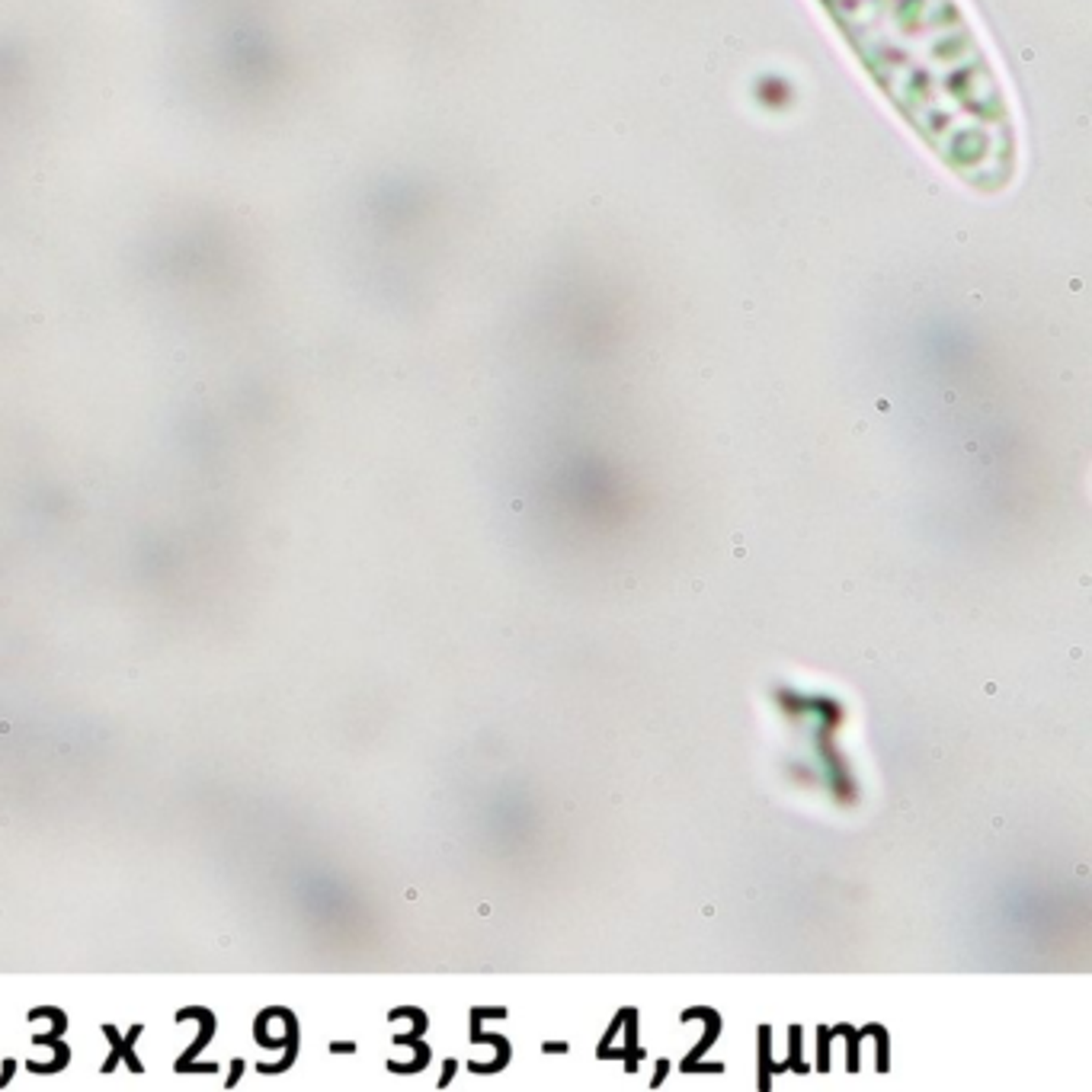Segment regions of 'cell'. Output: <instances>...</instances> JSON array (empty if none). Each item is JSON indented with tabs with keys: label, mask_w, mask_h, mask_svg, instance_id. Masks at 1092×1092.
<instances>
[{
	"label": "cell",
	"mask_w": 1092,
	"mask_h": 1092,
	"mask_svg": "<svg viewBox=\"0 0 1092 1092\" xmlns=\"http://www.w3.org/2000/svg\"><path fill=\"white\" fill-rule=\"evenodd\" d=\"M859 58L929 138L987 135L1000 97L951 0H823Z\"/></svg>",
	"instance_id": "obj_1"
}]
</instances>
